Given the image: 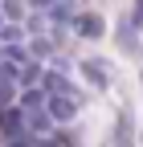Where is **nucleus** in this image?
Returning <instances> with one entry per match:
<instances>
[{
    "label": "nucleus",
    "mask_w": 143,
    "mask_h": 147,
    "mask_svg": "<svg viewBox=\"0 0 143 147\" xmlns=\"http://www.w3.org/2000/svg\"><path fill=\"white\" fill-rule=\"evenodd\" d=\"M69 33H74L78 41H102V37H106V21L94 8H78L74 21H69Z\"/></svg>",
    "instance_id": "obj_1"
},
{
    "label": "nucleus",
    "mask_w": 143,
    "mask_h": 147,
    "mask_svg": "<svg viewBox=\"0 0 143 147\" xmlns=\"http://www.w3.org/2000/svg\"><path fill=\"white\" fill-rule=\"evenodd\" d=\"M82 106H86V98H78V94H49V102H45V110L53 115V123H57V127L78 123Z\"/></svg>",
    "instance_id": "obj_2"
},
{
    "label": "nucleus",
    "mask_w": 143,
    "mask_h": 147,
    "mask_svg": "<svg viewBox=\"0 0 143 147\" xmlns=\"http://www.w3.org/2000/svg\"><path fill=\"white\" fill-rule=\"evenodd\" d=\"M78 69H82V78L90 82L98 94H102V90H111V82H115V69L106 65L102 57H82V65H78Z\"/></svg>",
    "instance_id": "obj_3"
},
{
    "label": "nucleus",
    "mask_w": 143,
    "mask_h": 147,
    "mask_svg": "<svg viewBox=\"0 0 143 147\" xmlns=\"http://www.w3.org/2000/svg\"><path fill=\"white\" fill-rule=\"evenodd\" d=\"M45 102H49V94L41 86H33V90H21V98H16V106L25 110V115H41L45 110Z\"/></svg>",
    "instance_id": "obj_4"
},
{
    "label": "nucleus",
    "mask_w": 143,
    "mask_h": 147,
    "mask_svg": "<svg viewBox=\"0 0 143 147\" xmlns=\"http://www.w3.org/2000/svg\"><path fill=\"white\" fill-rule=\"evenodd\" d=\"M115 37H119V49H123V53H135V49H139V25H131L127 16H123V21H119Z\"/></svg>",
    "instance_id": "obj_5"
},
{
    "label": "nucleus",
    "mask_w": 143,
    "mask_h": 147,
    "mask_svg": "<svg viewBox=\"0 0 143 147\" xmlns=\"http://www.w3.org/2000/svg\"><path fill=\"white\" fill-rule=\"evenodd\" d=\"M0 12H4V21H12V25H25L29 21V0H0Z\"/></svg>",
    "instance_id": "obj_6"
},
{
    "label": "nucleus",
    "mask_w": 143,
    "mask_h": 147,
    "mask_svg": "<svg viewBox=\"0 0 143 147\" xmlns=\"http://www.w3.org/2000/svg\"><path fill=\"white\" fill-rule=\"evenodd\" d=\"M16 98H21V86L0 78V110H4V106H16Z\"/></svg>",
    "instance_id": "obj_7"
},
{
    "label": "nucleus",
    "mask_w": 143,
    "mask_h": 147,
    "mask_svg": "<svg viewBox=\"0 0 143 147\" xmlns=\"http://www.w3.org/2000/svg\"><path fill=\"white\" fill-rule=\"evenodd\" d=\"M57 4H61V0H29V8H33V12H53Z\"/></svg>",
    "instance_id": "obj_8"
},
{
    "label": "nucleus",
    "mask_w": 143,
    "mask_h": 147,
    "mask_svg": "<svg viewBox=\"0 0 143 147\" xmlns=\"http://www.w3.org/2000/svg\"><path fill=\"white\" fill-rule=\"evenodd\" d=\"M127 21L143 29V0H135V4H131V12H127Z\"/></svg>",
    "instance_id": "obj_9"
},
{
    "label": "nucleus",
    "mask_w": 143,
    "mask_h": 147,
    "mask_svg": "<svg viewBox=\"0 0 143 147\" xmlns=\"http://www.w3.org/2000/svg\"><path fill=\"white\" fill-rule=\"evenodd\" d=\"M135 139H139V147H143V131H139V135H135Z\"/></svg>",
    "instance_id": "obj_10"
},
{
    "label": "nucleus",
    "mask_w": 143,
    "mask_h": 147,
    "mask_svg": "<svg viewBox=\"0 0 143 147\" xmlns=\"http://www.w3.org/2000/svg\"><path fill=\"white\" fill-rule=\"evenodd\" d=\"M69 4H74V0H69ZM78 4H82V8H86V0H78Z\"/></svg>",
    "instance_id": "obj_11"
},
{
    "label": "nucleus",
    "mask_w": 143,
    "mask_h": 147,
    "mask_svg": "<svg viewBox=\"0 0 143 147\" xmlns=\"http://www.w3.org/2000/svg\"><path fill=\"white\" fill-rule=\"evenodd\" d=\"M139 86H143V69H139Z\"/></svg>",
    "instance_id": "obj_12"
}]
</instances>
